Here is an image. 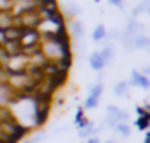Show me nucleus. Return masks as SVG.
Here are the masks:
<instances>
[{
    "label": "nucleus",
    "mask_w": 150,
    "mask_h": 143,
    "mask_svg": "<svg viewBox=\"0 0 150 143\" xmlns=\"http://www.w3.org/2000/svg\"><path fill=\"white\" fill-rule=\"evenodd\" d=\"M143 143H150V132L145 134V141H143Z\"/></svg>",
    "instance_id": "28"
},
{
    "label": "nucleus",
    "mask_w": 150,
    "mask_h": 143,
    "mask_svg": "<svg viewBox=\"0 0 150 143\" xmlns=\"http://www.w3.org/2000/svg\"><path fill=\"white\" fill-rule=\"evenodd\" d=\"M106 39H110V41H115V39H120V32H118V30H111L110 34H106Z\"/></svg>",
    "instance_id": "24"
},
{
    "label": "nucleus",
    "mask_w": 150,
    "mask_h": 143,
    "mask_svg": "<svg viewBox=\"0 0 150 143\" xmlns=\"http://www.w3.org/2000/svg\"><path fill=\"white\" fill-rule=\"evenodd\" d=\"M96 2H99V0H96Z\"/></svg>",
    "instance_id": "31"
},
{
    "label": "nucleus",
    "mask_w": 150,
    "mask_h": 143,
    "mask_svg": "<svg viewBox=\"0 0 150 143\" xmlns=\"http://www.w3.org/2000/svg\"><path fill=\"white\" fill-rule=\"evenodd\" d=\"M21 34H23V28L20 25H14V27L4 30L0 35H2V42H7V41H20L21 39Z\"/></svg>",
    "instance_id": "9"
},
{
    "label": "nucleus",
    "mask_w": 150,
    "mask_h": 143,
    "mask_svg": "<svg viewBox=\"0 0 150 143\" xmlns=\"http://www.w3.org/2000/svg\"><path fill=\"white\" fill-rule=\"evenodd\" d=\"M132 44H134V48H141V50H148L150 51V37L145 35V34L134 37L132 39Z\"/></svg>",
    "instance_id": "15"
},
{
    "label": "nucleus",
    "mask_w": 150,
    "mask_h": 143,
    "mask_svg": "<svg viewBox=\"0 0 150 143\" xmlns=\"http://www.w3.org/2000/svg\"><path fill=\"white\" fill-rule=\"evenodd\" d=\"M124 2H125V0H110V4L117 6L118 9H124Z\"/></svg>",
    "instance_id": "25"
},
{
    "label": "nucleus",
    "mask_w": 150,
    "mask_h": 143,
    "mask_svg": "<svg viewBox=\"0 0 150 143\" xmlns=\"http://www.w3.org/2000/svg\"><path fill=\"white\" fill-rule=\"evenodd\" d=\"M106 143H117V141H115V139H108Z\"/></svg>",
    "instance_id": "29"
},
{
    "label": "nucleus",
    "mask_w": 150,
    "mask_h": 143,
    "mask_svg": "<svg viewBox=\"0 0 150 143\" xmlns=\"http://www.w3.org/2000/svg\"><path fill=\"white\" fill-rule=\"evenodd\" d=\"M127 90H129V83H127V81H120V83H117V87H115V94H117L118 97L127 96Z\"/></svg>",
    "instance_id": "20"
},
{
    "label": "nucleus",
    "mask_w": 150,
    "mask_h": 143,
    "mask_svg": "<svg viewBox=\"0 0 150 143\" xmlns=\"http://www.w3.org/2000/svg\"><path fill=\"white\" fill-rule=\"evenodd\" d=\"M127 83H129V87L134 85V87H141V88H145V90L150 88V80H148L145 74H141L139 71H132V73H131V80H129Z\"/></svg>",
    "instance_id": "7"
},
{
    "label": "nucleus",
    "mask_w": 150,
    "mask_h": 143,
    "mask_svg": "<svg viewBox=\"0 0 150 143\" xmlns=\"http://www.w3.org/2000/svg\"><path fill=\"white\" fill-rule=\"evenodd\" d=\"M71 34H72L74 39H81V37L85 35V25H83L80 20H74V21L71 23Z\"/></svg>",
    "instance_id": "13"
},
{
    "label": "nucleus",
    "mask_w": 150,
    "mask_h": 143,
    "mask_svg": "<svg viewBox=\"0 0 150 143\" xmlns=\"http://www.w3.org/2000/svg\"><path fill=\"white\" fill-rule=\"evenodd\" d=\"M2 46H4V50H6L11 57L23 53V48H21V42H20V41H7V42H2Z\"/></svg>",
    "instance_id": "12"
},
{
    "label": "nucleus",
    "mask_w": 150,
    "mask_h": 143,
    "mask_svg": "<svg viewBox=\"0 0 150 143\" xmlns=\"http://www.w3.org/2000/svg\"><path fill=\"white\" fill-rule=\"evenodd\" d=\"M148 13H150V7H148Z\"/></svg>",
    "instance_id": "30"
},
{
    "label": "nucleus",
    "mask_w": 150,
    "mask_h": 143,
    "mask_svg": "<svg viewBox=\"0 0 150 143\" xmlns=\"http://www.w3.org/2000/svg\"><path fill=\"white\" fill-rule=\"evenodd\" d=\"M143 32H145V25L139 23V21H136V20H131L129 25L125 27V32L122 35V41H132L134 37L143 35Z\"/></svg>",
    "instance_id": "5"
},
{
    "label": "nucleus",
    "mask_w": 150,
    "mask_h": 143,
    "mask_svg": "<svg viewBox=\"0 0 150 143\" xmlns=\"http://www.w3.org/2000/svg\"><path fill=\"white\" fill-rule=\"evenodd\" d=\"M101 55H103L104 62H106V64H110V62L113 60V57H115V46H113V42L106 44V46L101 50Z\"/></svg>",
    "instance_id": "16"
},
{
    "label": "nucleus",
    "mask_w": 150,
    "mask_h": 143,
    "mask_svg": "<svg viewBox=\"0 0 150 143\" xmlns=\"http://www.w3.org/2000/svg\"><path fill=\"white\" fill-rule=\"evenodd\" d=\"M103 90H104V85H103V83L94 85V87L90 88L88 97L85 99V106H83V110H92V108H96V106L99 104V99H101V96H103Z\"/></svg>",
    "instance_id": "6"
},
{
    "label": "nucleus",
    "mask_w": 150,
    "mask_h": 143,
    "mask_svg": "<svg viewBox=\"0 0 150 143\" xmlns=\"http://www.w3.org/2000/svg\"><path fill=\"white\" fill-rule=\"evenodd\" d=\"M85 143H101V141H99V138H97V136H92V138H88Z\"/></svg>",
    "instance_id": "27"
},
{
    "label": "nucleus",
    "mask_w": 150,
    "mask_h": 143,
    "mask_svg": "<svg viewBox=\"0 0 150 143\" xmlns=\"http://www.w3.org/2000/svg\"><path fill=\"white\" fill-rule=\"evenodd\" d=\"M46 138H48V134H44V132H37V134H32L30 139H27L25 143H41V141H44Z\"/></svg>",
    "instance_id": "22"
},
{
    "label": "nucleus",
    "mask_w": 150,
    "mask_h": 143,
    "mask_svg": "<svg viewBox=\"0 0 150 143\" xmlns=\"http://www.w3.org/2000/svg\"><path fill=\"white\" fill-rule=\"evenodd\" d=\"M4 67L9 73H23V71H28V67H30V58L27 53H20V55L11 57Z\"/></svg>",
    "instance_id": "3"
},
{
    "label": "nucleus",
    "mask_w": 150,
    "mask_h": 143,
    "mask_svg": "<svg viewBox=\"0 0 150 143\" xmlns=\"http://www.w3.org/2000/svg\"><path fill=\"white\" fill-rule=\"evenodd\" d=\"M16 97H18V94L7 83H0V108H9Z\"/></svg>",
    "instance_id": "4"
},
{
    "label": "nucleus",
    "mask_w": 150,
    "mask_h": 143,
    "mask_svg": "<svg viewBox=\"0 0 150 143\" xmlns=\"http://www.w3.org/2000/svg\"><path fill=\"white\" fill-rule=\"evenodd\" d=\"M96 132H97L96 125H94L92 122H88V124H87L85 127H81V129L78 131V136H80V138H85V139H88V138L96 136Z\"/></svg>",
    "instance_id": "14"
},
{
    "label": "nucleus",
    "mask_w": 150,
    "mask_h": 143,
    "mask_svg": "<svg viewBox=\"0 0 150 143\" xmlns=\"http://www.w3.org/2000/svg\"><path fill=\"white\" fill-rule=\"evenodd\" d=\"M16 25V16L13 11H0V34Z\"/></svg>",
    "instance_id": "8"
},
{
    "label": "nucleus",
    "mask_w": 150,
    "mask_h": 143,
    "mask_svg": "<svg viewBox=\"0 0 150 143\" xmlns=\"http://www.w3.org/2000/svg\"><path fill=\"white\" fill-rule=\"evenodd\" d=\"M88 64H90V67H92L94 71H97V73H101V71L106 67V62H104L101 51H94V53L90 55V58H88Z\"/></svg>",
    "instance_id": "11"
},
{
    "label": "nucleus",
    "mask_w": 150,
    "mask_h": 143,
    "mask_svg": "<svg viewBox=\"0 0 150 143\" xmlns=\"http://www.w3.org/2000/svg\"><path fill=\"white\" fill-rule=\"evenodd\" d=\"M88 122H90V120H87V117H85V110H83V108H78V111H76V125H78V129L85 127Z\"/></svg>",
    "instance_id": "18"
},
{
    "label": "nucleus",
    "mask_w": 150,
    "mask_h": 143,
    "mask_svg": "<svg viewBox=\"0 0 150 143\" xmlns=\"http://www.w3.org/2000/svg\"><path fill=\"white\" fill-rule=\"evenodd\" d=\"M67 13L72 16V18H76L81 14V7L76 4V2H67Z\"/></svg>",
    "instance_id": "19"
},
{
    "label": "nucleus",
    "mask_w": 150,
    "mask_h": 143,
    "mask_svg": "<svg viewBox=\"0 0 150 143\" xmlns=\"http://www.w3.org/2000/svg\"><path fill=\"white\" fill-rule=\"evenodd\" d=\"M41 41H42V37H41V34H39L37 28H23L21 39H20L23 53L32 55L34 51H37L39 46H41Z\"/></svg>",
    "instance_id": "2"
},
{
    "label": "nucleus",
    "mask_w": 150,
    "mask_h": 143,
    "mask_svg": "<svg viewBox=\"0 0 150 143\" xmlns=\"http://www.w3.org/2000/svg\"><path fill=\"white\" fill-rule=\"evenodd\" d=\"M41 53L46 57L48 62L51 64H58L60 60L67 58V57H72L71 55V44H64L53 37H46L41 41V46H39Z\"/></svg>",
    "instance_id": "1"
},
{
    "label": "nucleus",
    "mask_w": 150,
    "mask_h": 143,
    "mask_svg": "<svg viewBox=\"0 0 150 143\" xmlns=\"http://www.w3.org/2000/svg\"><path fill=\"white\" fill-rule=\"evenodd\" d=\"M136 111H138V120H136V127L139 129V131H145V129H148L150 127V115L145 111V108L143 106H138L136 108Z\"/></svg>",
    "instance_id": "10"
},
{
    "label": "nucleus",
    "mask_w": 150,
    "mask_h": 143,
    "mask_svg": "<svg viewBox=\"0 0 150 143\" xmlns=\"http://www.w3.org/2000/svg\"><path fill=\"white\" fill-rule=\"evenodd\" d=\"M115 129H117L122 136H129V134H131V127H129V124H127V122L117 124V125H115Z\"/></svg>",
    "instance_id": "21"
},
{
    "label": "nucleus",
    "mask_w": 150,
    "mask_h": 143,
    "mask_svg": "<svg viewBox=\"0 0 150 143\" xmlns=\"http://www.w3.org/2000/svg\"><path fill=\"white\" fill-rule=\"evenodd\" d=\"M141 74H145L146 78L150 76V65H146V67H143V69H141Z\"/></svg>",
    "instance_id": "26"
},
{
    "label": "nucleus",
    "mask_w": 150,
    "mask_h": 143,
    "mask_svg": "<svg viewBox=\"0 0 150 143\" xmlns=\"http://www.w3.org/2000/svg\"><path fill=\"white\" fill-rule=\"evenodd\" d=\"M106 28H104V25H97L96 27V30H94V34H92V39L96 41V42H101V41H104L106 39Z\"/></svg>",
    "instance_id": "17"
},
{
    "label": "nucleus",
    "mask_w": 150,
    "mask_h": 143,
    "mask_svg": "<svg viewBox=\"0 0 150 143\" xmlns=\"http://www.w3.org/2000/svg\"><path fill=\"white\" fill-rule=\"evenodd\" d=\"M148 7H150V0H143V2H141V4H139L136 9H134V11H132V14H134V16H138L139 13H145V11H148Z\"/></svg>",
    "instance_id": "23"
}]
</instances>
